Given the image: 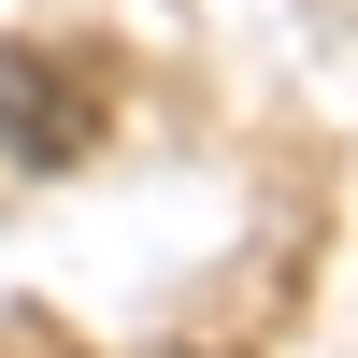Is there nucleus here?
Wrapping results in <instances>:
<instances>
[{
    "mask_svg": "<svg viewBox=\"0 0 358 358\" xmlns=\"http://www.w3.org/2000/svg\"><path fill=\"white\" fill-rule=\"evenodd\" d=\"M101 115H86V72H43V57H0V158H86Z\"/></svg>",
    "mask_w": 358,
    "mask_h": 358,
    "instance_id": "nucleus-1",
    "label": "nucleus"
}]
</instances>
